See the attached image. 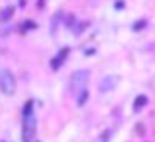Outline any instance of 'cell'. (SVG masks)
I'll return each mask as SVG.
<instances>
[{"label":"cell","instance_id":"cell-1","mask_svg":"<svg viewBox=\"0 0 155 142\" xmlns=\"http://www.w3.org/2000/svg\"><path fill=\"white\" fill-rule=\"evenodd\" d=\"M16 89V79L12 75V71L8 69H0V91L4 95H12Z\"/></svg>","mask_w":155,"mask_h":142},{"label":"cell","instance_id":"cell-2","mask_svg":"<svg viewBox=\"0 0 155 142\" xmlns=\"http://www.w3.org/2000/svg\"><path fill=\"white\" fill-rule=\"evenodd\" d=\"M145 103H147V97H141V99H137V101H136V105H134V111H140V109L143 107Z\"/></svg>","mask_w":155,"mask_h":142}]
</instances>
